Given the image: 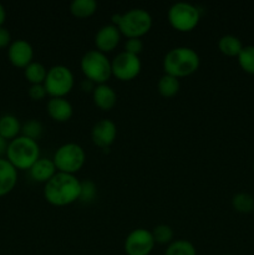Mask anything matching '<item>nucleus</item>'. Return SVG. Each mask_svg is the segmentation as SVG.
I'll return each mask as SVG.
<instances>
[{"label": "nucleus", "mask_w": 254, "mask_h": 255, "mask_svg": "<svg viewBox=\"0 0 254 255\" xmlns=\"http://www.w3.org/2000/svg\"><path fill=\"white\" fill-rule=\"evenodd\" d=\"M80 192L81 181H79L75 174L62 172H57L44 187L45 199L55 207H65L79 201Z\"/></svg>", "instance_id": "obj_1"}, {"label": "nucleus", "mask_w": 254, "mask_h": 255, "mask_svg": "<svg viewBox=\"0 0 254 255\" xmlns=\"http://www.w3.org/2000/svg\"><path fill=\"white\" fill-rule=\"evenodd\" d=\"M201 60L196 50L187 46L173 47L163 59L164 74L177 77H186L198 70Z\"/></svg>", "instance_id": "obj_2"}, {"label": "nucleus", "mask_w": 254, "mask_h": 255, "mask_svg": "<svg viewBox=\"0 0 254 255\" xmlns=\"http://www.w3.org/2000/svg\"><path fill=\"white\" fill-rule=\"evenodd\" d=\"M112 25L119 27L120 32L129 37H141L151 30L152 16L147 10L133 7L125 14L112 15Z\"/></svg>", "instance_id": "obj_3"}, {"label": "nucleus", "mask_w": 254, "mask_h": 255, "mask_svg": "<svg viewBox=\"0 0 254 255\" xmlns=\"http://www.w3.org/2000/svg\"><path fill=\"white\" fill-rule=\"evenodd\" d=\"M40 158L37 141L25 136H17L7 144L6 159L16 169H30Z\"/></svg>", "instance_id": "obj_4"}, {"label": "nucleus", "mask_w": 254, "mask_h": 255, "mask_svg": "<svg viewBox=\"0 0 254 255\" xmlns=\"http://www.w3.org/2000/svg\"><path fill=\"white\" fill-rule=\"evenodd\" d=\"M80 66L86 79L91 80L96 85L106 84L112 76L111 61L106 54L99 50H90L85 52L81 57Z\"/></svg>", "instance_id": "obj_5"}, {"label": "nucleus", "mask_w": 254, "mask_h": 255, "mask_svg": "<svg viewBox=\"0 0 254 255\" xmlns=\"http://www.w3.org/2000/svg\"><path fill=\"white\" fill-rule=\"evenodd\" d=\"M86 159V153L80 144L70 142L60 146L54 153L52 161L57 172L75 174L82 168Z\"/></svg>", "instance_id": "obj_6"}, {"label": "nucleus", "mask_w": 254, "mask_h": 255, "mask_svg": "<svg viewBox=\"0 0 254 255\" xmlns=\"http://www.w3.org/2000/svg\"><path fill=\"white\" fill-rule=\"evenodd\" d=\"M167 19L173 29L178 31L187 32L193 30L198 25L199 19H201V12L198 7L194 6L193 4H189L186 1L174 2L169 7L167 12Z\"/></svg>", "instance_id": "obj_7"}, {"label": "nucleus", "mask_w": 254, "mask_h": 255, "mask_svg": "<svg viewBox=\"0 0 254 255\" xmlns=\"http://www.w3.org/2000/svg\"><path fill=\"white\" fill-rule=\"evenodd\" d=\"M74 74L65 65H55L47 70L44 81L46 94L51 97H65L74 87Z\"/></svg>", "instance_id": "obj_8"}, {"label": "nucleus", "mask_w": 254, "mask_h": 255, "mask_svg": "<svg viewBox=\"0 0 254 255\" xmlns=\"http://www.w3.org/2000/svg\"><path fill=\"white\" fill-rule=\"evenodd\" d=\"M112 75L121 81H129L138 76L142 64L137 55L122 51L117 54L111 61Z\"/></svg>", "instance_id": "obj_9"}, {"label": "nucleus", "mask_w": 254, "mask_h": 255, "mask_svg": "<svg viewBox=\"0 0 254 255\" xmlns=\"http://www.w3.org/2000/svg\"><path fill=\"white\" fill-rule=\"evenodd\" d=\"M154 244L151 232L144 228H137L125 239V252L127 255H149Z\"/></svg>", "instance_id": "obj_10"}, {"label": "nucleus", "mask_w": 254, "mask_h": 255, "mask_svg": "<svg viewBox=\"0 0 254 255\" xmlns=\"http://www.w3.org/2000/svg\"><path fill=\"white\" fill-rule=\"evenodd\" d=\"M117 136V126L112 120L102 119L94 125L91 129V138L96 146L109 148Z\"/></svg>", "instance_id": "obj_11"}, {"label": "nucleus", "mask_w": 254, "mask_h": 255, "mask_svg": "<svg viewBox=\"0 0 254 255\" xmlns=\"http://www.w3.org/2000/svg\"><path fill=\"white\" fill-rule=\"evenodd\" d=\"M7 57H9V61L14 66L25 69L27 65L32 62L34 49L26 40H15L7 47Z\"/></svg>", "instance_id": "obj_12"}, {"label": "nucleus", "mask_w": 254, "mask_h": 255, "mask_svg": "<svg viewBox=\"0 0 254 255\" xmlns=\"http://www.w3.org/2000/svg\"><path fill=\"white\" fill-rule=\"evenodd\" d=\"M120 39H121V32L119 27L112 24H107L100 27V30L95 35V45L99 51L106 54L116 49Z\"/></svg>", "instance_id": "obj_13"}, {"label": "nucleus", "mask_w": 254, "mask_h": 255, "mask_svg": "<svg viewBox=\"0 0 254 255\" xmlns=\"http://www.w3.org/2000/svg\"><path fill=\"white\" fill-rule=\"evenodd\" d=\"M47 114L57 122H66L74 114L72 105L65 97H51L47 102Z\"/></svg>", "instance_id": "obj_14"}, {"label": "nucleus", "mask_w": 254, "mask_h": 255, "mask_svg": "<svg viewBox=\"0 0 254 255\" xmlns=\"http://www.w3.org/2000/svg\"><path fill=\"white\" fill-rule=\"evenodd\" d=\"M17 182V169L7 161L0 158V197L9 194Z\"/></svg>", "instance_id": "obj_15"}, {"label": "nucleus", "mask_w": 254, "mask_h": 255, "mask_svg": "<svg viewBox=\"0 0 254 255\" xmlns=\"http://www.w3.org/2000/svg\"><path fill=\"white\" fill-rule=\"evenodd\" d=\"M29 173L32 181L39 182V183H46L57 173V169L52 159L39 158L35 162L34 166L29 169Z\"/></svg>", "instance_id": "obj_16"}, {"label": "nucleus", "mask_w": 254, "mask_h": 255, "mask_svg": "<svg viewBox=\"0 0 254 255\" xmlns=\"http://www.w3.org/2000/svg\"><path fill=\"white\" fill-rule=\"evenodd\" d=\"M92 99L99 109H101L102 111H109L116 105L117 94L110 85L101 84L96 85L92 92Z\"/></svg>", "instance_id": "obj_17"}, {"label": "nucleus", "mask_w": 254, "mask_h": 255, "mask_svg": "<svg viewBox=\"0 0 254 255\" xmlns=\"http://www.w3.org/2000/svg\"><path fill=\"white\" fill-rule=\"evenodd\" d=\"M21 133V124L14 115H4L0 117V136L2 138L14 139Z\"/></svg>", "instance_id": "obj_18"}, {"label": "nucleus", "mask_w": 254, "mask_h": 255, "mask_svg": "<svg viewBox=\"0 0 254 255\" xmlns=\"http://www.w3.org/2000/svg\"><path fill=\"white\" fill-rule=\"evenodd\" d=\"M218 49L226 56H238L243 49L241 39L234 35H224L218 40Z\"/></svg>", "instance_id": "obj_19"}, {"label": "nucleus", "mask_w": 254, "mask_h": 255, "mask_svg": "<svg viewBox=\"0 0 254 255\" xmlns=\"http://www.w3.org/2000/svg\"><path fill=\"white\" fill-rule=\"evenodd\" d=\"M24 75L25 79L31 85H41L44 84L45 79H46L47 70L40 62L32 61L24 69Z\"/></svg>", "instance_id": "obj_20"}, {"label": "nucleus", "mask_w": 254, "mask_h": 255, "mask_svg": "<svg viewBox=\"0 0 254 255\" xmlns=\"http://www.w3.org/2000/svg\"><path fill=\"white\" fill-rule=\"evenodd\" d=\"M179 87H181L179 79L167 74L161 76V79L158 80V84H157L158 92L163 97H173L174 95L178 94Z\"/></svg>", "instance_id": "obj_21"}, {"label": "nucleus", "mask_w": 254, "mask_h": 255, "mask_svg": "<svg viewBox=\"0 0 254 255\" xmlns=\"http://www.w3.org/2000/svg\"><path fill=\"white\" fill-rule=\"evenodd\" d=\"M97 10V2L95 0H74L70 4V11L76 17H89Z\"/></svg>", "instance_id": "obj_22"}, {"label": "nucleus", "mask_w": 254, "mask_h": 255, "mask_svg": "<svg viewBox=\"0 0 254 255\" xmlns=\"http://www.w3.org/2000/svg\"><path fill=\"white\" fill-rule=\"evenodd\" d=\"M232 206L239 213H253L254 209V198L249 193L246 192H241V193H236L232 198Z\"/></svg>", "instance_id": "obj_23"}, {"label": "nucleus", "mask_w": 254, "mask_h": 255, "mask_svg": "<svg viewBox=\"0 0 254 255\" xmlns=\"http://www.w3.org/2000/svg\"><path fill=\"white\" fill-rule=\"evenodd\" d=\"M164 255H197L196 248L191 242L186 239L174 241L167 247Z\"/></svg>", "instance_id": "obj_24"}, {"label": "nucleus", "mask_w": 254, "mask_h": 255, "mask_svg": "<svg viewBox=\"0 0 254 255\" xmlns=\"http://www.w3.org/2000/svg\"><path fill=\"white\" fill-rule=\"evenodd\" d=\"M239 66L242 67L244 72L249 75H254V46L248 45L243 46L241 54L237 56Z\"/></svg>", "instance_id": "obj_25"}, {"label": "nucleus", "mask_w": 254, "mask_h": 255, "mask_svg": "<svg viewBox=\"0 0 254 255\" xmlns=\"http://www.w3.org/2000/svg\"><path fill=\"white\" fill-rule=\"evenodd\" d=\"M42 132H44V126L39 120L31 119L21 125V136L34 139V141H37L41 137Z\"/></svg>", "instance_id": "obj_26"}, {"label": "nucleus", "mask_w": 254, "mask_h": 255, "mask_svg": "<svg viewBox=\"0 0 254 255\" xmlns=\"http://www.w3.org/2000/svg\"><path fill=\"white\" fill-rule=\"evenodd\" d=\"M154 239V243L158 244H171L173 239V229L167 224H159L154 227L151 232Z\"/></svg>", "instance_id": "obj_27"}, {"label": "nucleus", "mask_w": 254, "mask_h": 255, "mask_svg": "<svg viewBox=\"0 0 254 255\" xmlns=\"http://www.w3.org/2000/svg\"><path fill=\"white\" fill-rule=\"evenodd\" d=\"M97 196V187L90 179L81 182V192H80L79 201L81 203H91L95 201Z\"/></svg>", "instance_id": "obj_28"}, {"label": "nucleus", "mask_w": 254, "mask_h": 255, "mask_svg": "<svg viewBox=\"0 0 254 255\" xmlns=\"http://www.w3.org/2000/svg\"><path fill=\"white\" fill-rule=\"evenodd\" d=\"M142 50H143V41L139 37H129L125 42V51L128 52V54L138 56Z\"/></svg>", "instance_id": "obj_29"}, {"label": "nucleus", "mask_w": 254, "mask_h": 255, "mask_svg": "<svg viewBox=\"0 0 254 255\" xmlns=\"http://www.w3.org/2000/svg\"><path fill=\"white\" fill-rule=\"evenodd\" d=\"M27 92H29L30 99L34 100V101H40V100H42L47 95L44 84L31 85V86L29 87V91Z\"/></svg>", "instance_id": "obj_30"}, {"label": "nucleus", "mask_w": 254, "mask_h": 255, "mask_svg": "<svg viewBox=\"0 0 254 255\" xmlns=\"http://www.w3.org/2000/svg\"><path fill=\"white\" fill-rule=\"evenodd\" d=\"M11 42V34L9 30L4 26H0V49L9 47Z\"/></svg>", "instance_id": "obj_31"}, {"label": "nucleus", "mask_w": 254, "mask_h": 255, "mask_svg": "<svg viewBox=\"0 0 254 255\" xmlns=\"http://www.w3.org/2000/svg\"><path fill=\"white\" fill-rule=\"evenodd\" d=\"M80 85H81V90H84L85 92H94L95 87H96V84L89 79H84Z\"/></svg>", "instance_id": "obj_32"}, {"label": "nucleus", "mask_w": 254, "mask_h": 255, "mask_svg": "<svg viewBox=\"0 0 254 255\" xmlns=\"http://www.w3.org/2000/svg\"><path fill=\"white\" fill-rule=\"evenodd\" d=\"M7 144H9V142L0 136V158H4V156H6Z\"/></svg>", "instance_id": "obj_33"}, {"label": "nucleus", "mask_w": 254, "mask_h": 255, "mask_svg": "<svg viewBox=\"0 0 254 255\" xmlns=\"http://www.w3.org/2000/svg\"><path fill=\"white\" fill-rule=\"evenodd\" d=\"M5 19H6V10H5L4 5L0 2V26H2V24L5 22Z\"/></svg>", "instance_id": "obj_34"}, {"label": "nucleus", "mask_w": 254, "mask_h": 255, "mask_svg": "<svg viewBox=\"0 0 254 255\" xmlns=\"http://www.w3.org/2000/svg\"><path fill=\"white\" fill-rule=\"evenodd\" d=\"M253 172H254V162H253Z\"/></svg>", "instance_id": "obj_35"}, {"label": "nucleus", "mask_w": 254, "mask_h": 255, "mask_svg": "<svg viewBox=\"0 0 254 255\" xmlns=\"http://www.w3.org/2000/svg\"><path fill=\"white\" fill-rule=\"evenodd\" d=\"M223 255H232V254H223Z\"/></svg>", "instance_id": "obj_36"}, {"label": "nucleus", "mask_w": 254, "mask_h": 255, "mask_svg": "<svg viewBox=\"0 0 254 255\" xmlns=\"http://www.w3.org/2000/svg\"><path fill=\"white\" fill-rule=\"evenodd\" d=\"M253 214H254V209H253Z\"/></svg>", "instance_id": "obj_37"}]
</instances>
